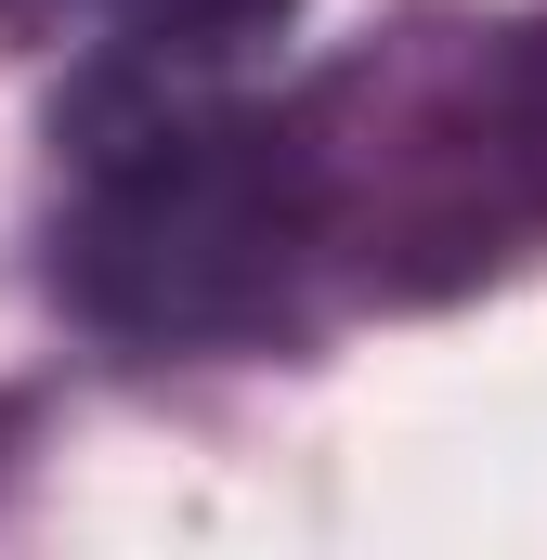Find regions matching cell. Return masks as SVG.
<instances>
[{
  "label": "cell",
  "instance_id": "7a4b0ae2",
  "mask_svg": "<svg viewBox=\"0 0 547 560\" xmlns=\"http://www.w3.org/2000/svg\"><path fill=\"white\" fill-rule=\"evenodd\" d=\"M326 300L430 313L547 248V26L405 0L287 92Z\"/></svg>",
  "mask_w": 547,
  "mask_h": 560
},
{
  "label": "cell",
  "instance_id": "6da1fadb",
  "mask_svg": "<svg viewBox=\"0 0 547 560\" xmlns=\"http://www.w3.org/2000/svg\"><path fill=\"white\" fill-rule=\"evenodd\" d=\"M53 300L118 352H274L313 339L326 248L287 105L209 79V52H105L53 105Z\"/></svg>",
  "mask_w": 547,
  "mask_h": 560
},
{
  "label": "cell",
  "instance_id": "3957f363",
  "mask_svg": "<svg viewBox=\"0 0 547 560\" xmlns=\"http://www.w3.org/2000/svg\"><path fill=\"white\" fill-rule=\"evenodd\" d=\"M300 0H0L13 39H92V52H235Z\"/></svg>",
  "mask_w": 547,
  "mask_h": 560
},
{
  "label": "cell",
  "instance_id": "277c9868",
  "mask_svg": "<svg viewBox=\"0 0 547 560\" xmlns=\"http://www.w3.org/2000/svg\"><path fill=\"white\" fill-rule=\"evenodd\" d=\"M13 456H26V392H0V482H13Z\"/></svg>",
  "mask_w": 547,
  "mask_h": 560
}]
</instances>
